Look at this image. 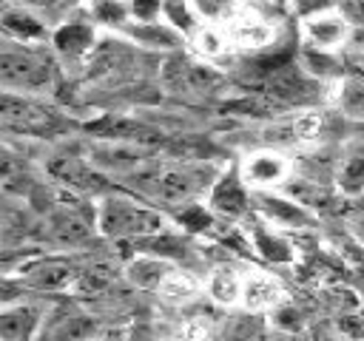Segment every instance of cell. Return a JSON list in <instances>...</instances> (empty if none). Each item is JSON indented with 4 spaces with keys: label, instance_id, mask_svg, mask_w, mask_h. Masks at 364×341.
Listing matches in <instances>:
<instances>
[{
    "label": "cell",
    "instance_id": "cell-1",
    "mask_svg": "<svg viewBox=\"0 0 364 341\" xmlns=\"http://www.w3.org/2000/svg\"><path fill=\"white\" fill-rule=\"evenodd\" d=\"M219 168L210 162H168L154 159L148 168L131 176L139 196L151 205L162 207H191L199 205L202 196L210 193L219 179Z\"/></svg>",
    "mask_w": 364,
    "mask_h": 341
},
{
    "label": "cell",
    "instance_id": "cell-2",
    "mask_svg": "<svg viewBox=\"0 0 364 341\" xmlns=\"http://www.w3.org/2000/svg\"><path fill=\"white\" fill-rule=\"evenodd\" d=\"M57 54L51 45H28L3 40L0 45V85L11 94L43 97L57 85Z\"/></svg>",
    "mask_w": 364,
    "mask_h": 341
},
{
    "label": "cell",
    "instance_id": "cell-3",
    "mask_svg": "<svg viewBox=\"0 0 364 341\" xmlns=\"http://www.w3.org/2000/svg\"><path fill=\"white\" fill-rule=\"evenodd\" d=\"M94 224L105 239H154L168 230V216L145 202L134 199L128 193H108L100 199Z\"/></svg>",
    "mask_w": 364,
    "mask_h": 341
},
{
    "label": "cell",
    "instance_id": "cell-4",
    "mask_svg": "<svg viewBox=\"0 0 364 341\" xmlns=\"http://www.w3.org/2000/svg\"><path fill=\"white\" fill-rule=\"evenodd\" d=\"M0 119L9 134L20 136H46L63 128V117L51 102H46L43 97L11 91H3L0 97Z\"/></svg>",
    "mask_w": 364,
    "mask_h": 341
},
{
    "label": "cell",
    "instance_id": "cell-5",
    "mask_svg": "<svg viewBox=\"0 0 364 341\" xmlns=\"http://www.w3.org/2000/svg\"><path fill=\"white\" fill-rule=\"evenodd\" d=\"M162 85L173 94L199 99V97H210L225 85V74L213 65L205 63L199 57H182V54H171L162 63Z\"/></svg>",
    "mask_w": 364,
    "mask_h": 341
},
{
    "label": "cell",
    "instance_id": "cell-6",
    "mask_svg": "<svg viewBox=\"0 0 364 341\" xmlns=\"http://www.w3.org/2000/svg\"><path fill=\"white\" fill-rule=\"evenodd\" d=\"M51 307L43 298L6 301L0 310V341H40Z\"/></svg>",
    "mask_w": 364,
    "mask_h": 341
},
{
    "label": "cell",
    "instance_id": "cell-7",
    "mask_svg": "<svg viewBox=\"0 0 364 341\" xmlns=\"http://www.w3.org/2000/svg\"><path fill=\"white\" fill-rule=\"evenodd\" d=\"M293 162L279 148H259L242 156L239 173L250 190H273L293 179Z\"/></svg>",
    "mask_w": 364,
    "mask_h": 341
},
{
    "label": "cell",
    "instance_id": "cell-8",
    "mask_svg": "<svg viewBox=\"0 0 364 341\" xmlns=\"http://www.w3.org/2000/svg\"><path fill=\"white\" fill-rule=\"evenodd\" d=\"M80 278V270L68 261V259H34L20 264V287L37 290V293H57V290H68L74 287Z\"/></svg>",
    "mask_w": 364,
    "mask_h": 341
},
{
    "label": "cell",
    "instance_id": "cell-9",
    "mask_svg": "<svg viewBox=\"0 0 364 341\" xmlns=\"http://www.w3.org/2000/svg\"><path fill=\"white\" fill-rule=\"evenodd\" d=\"M347 37H350V23L341 17L338 9H327V11H318V14L301 20V45L304 48L338 54L344 48Z\"/></svg>",
    "mask_w": 364,
    "mask_h": 341
},
{
    "label": "cell",
    "instance_id": "cell-10",
    "mask_svg": "<svg viewBox=\"0 0 364 341\" xmlns=\"http://www.w3.org/2000/svg\"><path fill=\"white\" fill-rule=\"evenodd\" d=\"M51 48H54L57 60H63V63H82L97 48V26L91 23V17L63 20L54 26Z\"/></svg>",
    "mask_w": 364,
    "mask_h": 341
},
{
    "label": "cell",
    "instance_id": "cell-11",
    "mask_svg": "<svg viewBox=\"0 0 364 341\" xmlns=\"http://www.w3.org/2000/svg\"><path fill=\"white\" fill-rule=\"evenodd\" d=\"M0 28H3V40L28 43V45H51V34H54L46 17L14 3H3Z\"/></svg>",
    "mask_w": 364,
    "mask_h": 341
},
{
    "label": "cell",
    "instance_id": "cell-12",
    "mask_svg": "<svg viewBox=\"0 0 364 341\" xmlns=\"http://www.w3.org/2000/svg\"><path fill=\"white\" fill-rule=\"evenodd\" d=\"M247 202H253L250 199V188L242 182L239 165H230L213 182V188L208 193V210H213V213H219L225 219H239L247 210Z\"/></svg>",
    "mask_w": 364,
    "mask_h": 341
},
{
    "label": "cell",
    "instance_id": "cell-13",
    "mask_svg": "<svg viewBox=\"0 0 364 341\" xmlns=\"http://www.w3.org/2000/svg\"><path fill=\"white\" fill-rule=\"evenodd\" d=\"M250 199L273 227H307L313 224V213L290 196H279L273 190H250Z\"/></svg>",
    "mask_w": 364,
    "mask_h": 341
},
{
    "label": "cell",
    "instance_id": "cell-14",
    "mask_svg": "<svg viewBox=\"0 0 364 341\" xmlns=\"http://www.w3.org/2000/svg\"><path fill=\"white\" fill-rule=\"evenodd\" d=\"M119 34L128 40V43H136L142 48H154V51H179L182 45H188V37L171 26L168 20H156V23H128L119 28Z\"/></svg>",
    "mask_w": 364,
    "mask_h": 341
},
{
    "label": "cell",
    "instance_id": "cell-15",
    "mask_svg": "<svg viewBox=\"0 0 364 341\" xmlns=\"http://www.w3.org/2000/svg\"><path fill=\"white\" fill-rule=\"evenodd\" d=\"M228 40L233 48L242 51H262L267 45H273L276 40V28L270 20L253 14V11H242L230 26H228Z\"/></svg>",
    "mask_w": 364,
    "mask_h": 341
},
{
    "label": "cell",
    "instance_id": "cell-16",
    "mask_svg": "<svg viewBox=\"0 0 364 341\" xmlns=\"http://www.w3.org/2000/svg\"><path fill=\"white\" fill-rule=\"evenodd\" d=\"M284 301V290L279 284V278H273L270 273L253 270L245 273V290H242V307L247 313H267V310H279Z\"/></svg>",
    "mask_w": 364,
    "mask_h": 341
},
{
    "label": "cell",
    "instance_id": "cell-17",
    "mask_svg": "<svg viewBox=\"0 0 364 341\" xmlns=\"http://www.w3.org/2000/svg\"><path fill=\"white\" fill-rule=\"evenodd\" d=\"M176 270V264L173 261H168L165 256H159V253H145V256H136L128 267H125V276H128V281L134 284V287H139V290H156L159 293V287L168 281V276Z\"/></svg>",
    "mask_w": 364,
    "mask_h": 341
},
{
    "label": "cell",
    "instance_id": "cell-18",
    "mask_svg": "<svg viewBox=\"0 0 364 341\" xmlns=\"http://www.w3.org/2000/svg\"><path fill=\"white\" fill-rule=\"evenodd\" d=\"M336 185L344 196H361L364 193V139L344 145L338 168H336Z\"/></svg>",
    "mask_w": 364,
    "mask_h": 341
},
{
    "label": "cell",
    "instance_id": "cell-19",
    "mask_svg": "<svg viewBox=\"0 0 364 341\" xmlns=\"http://www.w3.org/2000/svg\"><path fill=\"white\" fill-rule=\"evenodd\" d=\"M208 296L222 304V307H236L242 304V290H245V276L230 267V264H216L208 273V284H205Z\"/></svg>",
    "mask_w": 364,
    "mask_h": 341
},
{
    "label": "cell",
    "instance_id": "cell-20",
    "mask_svg": "<svg viewBox=\"0 0 364 341\" xmlns=\"http://www.w3.org/2000/svg\"><path fill=\"white\" fill-rule=\"evenodd\" d=\"M188 48H191L193 57H199V60H205V63H213V60L225 57L233 45H230V40H228V31H222L219 26H205V23H199V26L188 34Z\"/></svg>",
    "mask_w": 364,
    "mask_h": 341
},
{
    "label": "cell",
    "instance_id": "cell-21",
    "mask_svg": "<svg viewBox=\"0 0 364 341\" xmlns=\"http://www.w3.org/2000/svg\"><path fill=\"white\" fill-rule=\"evenodd\" d=\"M336 108L353 122H364V74H344L336 88Z\"/></svg>",
    "mask_w": 364,
    "mask_h": 341
},
{
    "label": "cell",
    "instance_id": "cell-22",
    "mask_svg": "<svg viewBox=\"0 0 364 341\" xmlns=\"http://www.w3.org/2000/svg\"><path fill=\"white\" fill-rule=\"evenodd\" d=\"M193 17L205 26H230L245 9L239 0H188Z\"/></svg>",
    "mask_w": 364,
    "mask_h": 341
},
{
    "label": "cell",
    "instance_id": "cell-23",
    "mask_svg": "<svg viewBox=\"0 0 364 341\" xmlns=\"http://www.w3.org/2000/svg\"><path fill=\"white\" fill-rule=\"evenodd\" d=\"M85 11L94 26H105L119 31L131 23V6L128 0H85Z\"/></svg>",
    "mask_w": 364,
    "mask_h": 341
},
{
    "label": "cell",
    "instance_id": "cell-24",
    "mask_svg": "<svg viewBox=\"0 0 364 341\" xmlns=\"http://www.w3.org/2000/svg\"><path fill=\"white\" fill-rule=\"evenodd\" d=\"M51 227H54V236H57L60 242H68V244L82 242V239L91 236V227H88L82 219H77L74 213H60V216L51 222Z\"/></svg>",
    "mask_w": 364,
    "mask_h": 341
},
{
    "label": "cell",
    "instance_id": "cell-25",
    "mask_svg": "<svg viewBox=\"0 0 364 341\" xmlns=\"http://www.w3.org/2000/svg\"><path fill=\"white\" fill-rule=\"evenodd\" d=\"M253 242H256V250H262V256H267L270 261H290V244L282 242L273 230H262L256 227L253 230Z\"/></svg>",
    "mask_w": 364,
    "mask_h": 341
},
{
    "label": "cell",
    "instance_id": "cell-26",
    "mask_svg": "<svg viewBox=\"0 0 364 341\" xmlns=\"http://www.w3.org/2000/svg\"><path fill=\"white\" fill-rule=\"evenodd\" d=\"M196 290H199V284H196L185 270H173V273L168 276V281L159 287V293H162L165 298H191Z\"/></svg>",
    "mask_w": 364,
    "mask_h": 341
},
{
    "label": "cell",
    "instance_id": "cell-27",
    "mask_svg": "<svg viewBox=\"0 0 364 341\" xmlns=\"http://www.w3.org/2000/svg\"><path fill=\"white\" fill-rule=\"evenodd\" d=\"M6 3H14V6H23V9H31L37 11L40 17H51V14H63L65 9L82 3V0H6Z\"/></svg>",
    "mask_w": 364,
    "mask_h": 341
},
{
    "label": "cell",
    "instance_id": "cell-28",
    "mask_svg": "<svg viewBox=\"0 0 364 341\" xmlns=\"http://www.w3.org/2000/svg\"><path fill=\"white\" fill-rule=\"evenodd\" d=\"M336 9L350 23V28H364V0H338Z\"/></svg>",
    "mask_w": 364,
    "mask_h": 341
},
{
    "label": "cell",
    "instance_id": "cell-29",
    "mask_svg": "<svg viewBox=\"0 0 364 341\" xmlns=\"http://www.w3.org/2000/svg\"><path fill=\"white\" fill-rule=\"evenodd\" d=\"M290 6H293V11L299 14V20H304V17H313V14H318V11L336 9L338 0H290Z\"/></svg>",
    "mask_w": 364,
    "mask_h": 341
},
{
    "label": "cell",
    "instance_id": "cell-30",
    "mask_svg": "<svg viewBox=\"0 0 364 341\" xmlns=\"http://www.w3.org/2000/svg\"><path fill=\"white\" fill-rule=\"evenodd\" d=\"M338 327L350 335V338H364V315H344L338 321Z\"/></svg>",
    "mask_w": 364,
    "mask_h": 341
},
{
    "label": "cell",
    "instance_id": "cell-31",
    "mask_svg": "<svg viewBox=\"0 0 364 341\" xmlns=\"http://www.w3.org/2000/svg\"><path fill=\"white\" fill-rule=\"evenodd\" d=\"M273 3H284V0H273Z\"/></svg>",
    "mask_w": 364,
    "mask_h": 341
}]
</instances>
